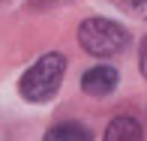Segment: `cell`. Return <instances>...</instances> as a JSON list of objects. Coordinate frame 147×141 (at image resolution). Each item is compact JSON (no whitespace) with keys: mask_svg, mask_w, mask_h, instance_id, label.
Here are the masks:
<instances>
[{"mask_svg":"<svg viewBox=\"0 0 147 141\" xmlns=\"http://www.w3.org/2000/svg\"><path fill=\"white\" fill-rule=\"evenodd\" d=\"M63 72H66V57L63 54H57V51L42 54L21 75V81H18V93H21L27 102H48V99L60 90Z\"/></svg>","mask_w":147,"mask_h":141,"instance_id":"1","label":"cell"},{"mask_svg":"<svg viewBox=\"0 0 147 141\" xmlns=\"http://www.w3.org/2000/svg\"><path fill=\"white\" fill-rule=\"evenodd\" d=\"M78 42L93 57H114L129 45V30L111 18H87L78 27Z\"/></svg>","mask_w":147,"mask_h":141,"instance_id":"2","label":"cell"},{"mask_svg":"<svg viewBox=\"0 0 147 141\" xmlns=\"http://www.w3.org/2000/svg\"><path fill=\"white\" fill-rule=\"evenodd\" d=\"M117 81H120L117 69H111V66H93V69H87L81 75V90L87 96H108L117 87Z\"/></svg>","mask_w":147,"mask_h":141,"instance_id":"3","label":"cell"},{"mask_svg":"<svg viewBox=\"0 0 147 141\" xmlns=\"http://www.w3.org/2000/svg\"><path fill=\"white\" fill-rule=\"evenodd\" d=\"M141 138H144V129L135 117H114L102 135V141H141Z\"/></svg>","mask_w":147,"mask_h":141,"instance_id":"4","label":"cell"},{"mask_svg":"<svg viewBox=\"0 0 147 141\" xmlns=\"http://www.w3.org/2000/svg\"><path fill=\"white\" fill-rule=\"evenodd\" d=\"M42 141H93V129L78 120H69V123H57L45 132Z\"/></svg>","mask_w":147,"mask_h":141,"instance_id":"5","label":"cell"},{"mask_svg":"<svg viewBox=\"0 0 147 141\" xmlns=\"http://www.w3.org/2000/svg\"><path fill=\"white\" fill-rule=\"evenodd\" d=\"M123 9H129L132 15H141V18H147V3H123Z\"/></svg>","mask_w":147,"mask_h":141,"instance_id":"6","label":"cell"},{"mask_svg":"<svg viewBox=\"0 0 147 141\" xmlns=\"http://www.w3.org/2000/svg\"><path fill=\"white\" fill-rule=\"evenodd\" d=\"M138 66H141V75L147 78V39L141 42V54H138Z\"/></svg>","mask_w":147,"mask_h":141,"instance_id":"7","label":"cell"}]
</instances>
